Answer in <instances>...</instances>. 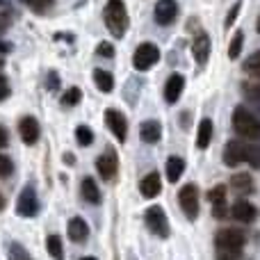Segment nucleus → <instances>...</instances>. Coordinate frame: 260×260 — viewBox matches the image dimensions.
I'll return each instance as SVG.
<instances>
[{"label":"nucleus","mask_w":260,"mask_h":260,"mask_svg":"<svg viewBox=\"0 0 260 260\" xmlns=\"http://www.w3.org/2000/svg\"><path fill=\"white\" fill-rule=\"evenodd\" d=\"M165 171H167V180H169V183H178L183 171H185V160L178 155H171L169 160H167Z\"/></svg>","instance_id":"21"},{"label":"nucleus","mask_w":260,"mask_h":260,"mask_svg":"<svg viewBox=\"0 0 260 260\" xmlns=\"http://www.w3.org/2000/svg\"><path fill=\"white\" fill-rule=\"evenodd\" d=\"M192 55L199 64H206L208 57H210V37L206 32H199L192 41Z\"/></svg>","instance_id":"16"},{"label":"nucleus","mask_w":260,"mask_h":260,"mask_svg":"<svg viewBox=\"0 0 260 260\" xmlns=\"http://www.w3.org/2000/svg\"><path fill=\"white\" fill-rule=\"evenodd\" d=\"M105 123H108V128L112 130V135L119 139V142H126L128 121H126V117H123V112H119V110H114V108L105 110Z\"/></svg>","instance_id":"10"},{"label":"nucleus","mask_w":260,"mask_h":260,"mask_svg":"<svg viewBox=\"0 0 260 260\" xmlns=\"http://www.w3.org/2000/svg\"><path fill=\"white\" fill-rule=\"evenodd\" d=\"M18 135H21L23 144L27 146H35L39 142V135H41V128H39V121L35 117H23L18 121Z\"/></svg>","instance_id":"12"},{"label":"nucleus","mask_w":260,"mask_h":260,"mask_svg":"<svg viewBox=\"0 0 260 260\" xmlns=\"http://www.w3.org/2000/svg\"><path fill=\"white\" fill-rule=\"evenodd\" d=\"M82 101V91H80V87H69L67 91H64V96H62V105H78Z\"/></svg>","instance_id":"27"},{"label":"nucleus","mask_w":260,"mask_h":260,"mask_svg":"<svg viewBox=\"0 0 260 260\" xmlns=\"http://www.w3.org/2000/svg\"><path fill=\"white\" fill-rule=\"evenodd\" d=\"M0 67H3V57H0Z\"/></svg>","instance_id":"44"},{"label":"nucleus","mask_w":260,"mask_h":260,"mask_svg":"<svg viewBox=\"0 0 260 260\" xmlns=\"http://www.w3.org/2000/svg\"><path fill=\"white\" fill-rule=\"evenodd\" d=\"M139 192H142L144 199H153L157 197V194L162 192V178L157 171H151V174H146L142 180H139Z\"/></svg>","instance_id":"14"},{"label":"nucleus","mask_w":260,"mask_h":260,"mask_svg":"<svg viewBox=\"0 0 260 260\" xmlns=\"http://www.w3.org/2000/svg\"><path fill=\"white\" fill-rule=\"evenodd\" d=\"M153 16H155L157 25H171V23L176 21V16H178V5H176V0H157Z\"/></svg>","instance_id":"11"},{"label":"nucleus","mask_w":260,"mask_h":260,"mask_svg":"<svg viewBox=\"0 0 260 260\" xmlns=\"http://www.w3.org/2000/svg\"><path fill=\"white\" fill-rule=\"evenodd\" d=\"M80 194L82 199H85L87 203H91V206H99L101 203V192H99V185H96V180L91 178V176H85L80 183Z\"/></svg>","instance_id":"20"},{"label":"nucleus","mask_w":260,"mask_h":260,"mask_svg":"<svg viewBox=\"0 0 260 260\" xmlns=\"http://www.w3.org/2000/svg\"><path fill=\"white\" fill-rule=\"evenodd\" d=\"M244 94H247L253 103H258V85H244Z\"/></svg>","instance_id":"35"},{"label":"nucleus","mask_w":260,"mask_h":260,"mask_svg":"<svg viewBox=\"0 0 260 260\" xmlns=\"http://www.w3.org/2000/svg\"><path fill=\"white\" fill-rule=\"evenodd\" d=\"M76 142L80 144V146H91L94 144V130H91L89 126H78L76 128Z\"/></svg>","instance_id":"26"},{"label":"nucleus","mask_w":260,"mask_h":260,"mask_svg":"<svg viewBox=\"0 0 260 260\" xmlns=\"http://www.w3.org/2000/svg\"><path fill=\"white\" fill-rule=\"evenodd\" d=\"M64 157H67V165H73V162H76V160H73V155H71V153H67V155H64Z\"/></svg>","instance_id":"40"},{"label":"nucleus","mask_w":260,"mask_h":260,"mask_svg":"<svg viewBox=\"0 0 260 260\" xmlns=\"http://www.w3.org/2000/svg\"><path fill=\"white\" fill-rule=\"evenodd\" d=\"M94 165H96V171L101 174V178L112 180L114 176H117V171H119V157H117V153H114L112 148H108L103 155L96 157Z\"/></svg>","instance_id":"8"},{"label":"nucleus","mask_w":260,"mask_h":260,"mask_svg":"<svg viewBox=\"0 0 260 260\" xmlns=\"http://www.w3.org/2000/svg\"><path fill=\"white\" fill-rule=\"evenodd\" d=\"M3 206H5V199H3V197H0V208H3Z\"/></svg>","instance_id":"42"},{"label":"nucleus","mask_w":260,"mask_h":260,"mask_svg":"<svg viewBox=\"0 0 260 260\" xmlns=\"http://www.w3.org/2000/svg\"><path fill=\"white\" fill-rule=\"evenodd\" d=\"M247 160H249V165H251L253 169H258V165H260V153H258V146H256V144H251Z\"/></svg>","instance_id":"31"},{"label":"nucleus","mask_w":260,"mask_h":260,"mask_svg":"<svg viewBox=\"0 0 260 260\" xmlns=\"http://www.w3.org/2000/svg\"><path fill=\"white\" fill-rule=\"evenodd\" d=\"M9 96V85H7V78L0 76V101H5Z\"/></svg>","instance_id":"36"},{"label":"nucleus","mask_w":260,"mask_h":260,"mask_svg":"<svg viewBox=\"0 0 260 260\" xmlns=\"http://www.w3.org/2000/svg\"><path fill=\"white\" fill-rule=\"evenodd\" d=\"M178 203H180V208H183L187 219H197V215H199V189H197V185H192V183L185 185V187L178 192Z\"/></svg>","instance_id":"7"},{"label":"nucleus","mask_w":260,"mask_h":260,"mask_svg":"<svg viewBox=\"0 0 260 260\" xmlns=\"http://www.w3.org/2000/svg\"><path fill=\"white\" fill-rule=\"evenodd\" d=\"M12 160H9L7 155H0V176H9L12 174Z\"/></svg>","instance_id":"32"},{"label":"nucleus","mask_w":260,"mask_h":260,"mask_svg":"<svg viewBox=\"0 0 260 260\" xmlns=\"http://www.w3.org/2000/svg\"><path fill=\"white\" fill-rule=\"evenodd\" d=\"M67 233L73 242L82 244V242H87V238H89V224H87L82 217H73V219H69Z\"/></svg>","instance_id":"15"},{"label":"nucleus","mask_w":260,"mask_h":260,"mask_svg":"<svg viewBox=\"0 0 260 260\" xmlns=\"http://www.w3.org/2000/svg\"><path fill=\"white\" fill-rule=\"evenodd\" d=\"M46 87H48L50 91L57 89V73H55V71H50V73H48V85H46Z\"/></svg>","instance_id":"37"},{"label":"nucleus","mask_w":260,"mask_h":260,"mask_svg":"<svg viewBox=\"0 0 260 260\" xmlns=\"http://www.w3.org/2000/svg\"><path fill=\"white\" fill-rule=\"evenodd\" d=\"M251 176H247V174H238V176H233V180H231V187L233 189H238L240 194H247V192H251Z\"/></svg>","instance_id":"25"},{"label":"nucleus","mask_w":260,"mask_h":260,"mask_svg":"<svg viewBox=\"0 0 260 260\" xmlns=\"http://www.w3.org/2000/svg\"><path fill=\"white\" fill-rule=\"evenodd\" d=\"M256 206L249 201H238L233 208H231V215L235 217L238 221H242V224H249V221L256 219Z\"/></svg>","instance_id":"19"},{"label":"nucleus","mask_w":260,"mask_h":260,"mask_svg":"<svg viewBox=\"0 0 260 260\" xmlns=\"http://www.w3.org/2000/svg\"><path fill=\"white\" fill-rule=\"evenodd\" d=\"M7 144H9V135H7V130L0 126V148H5Z\"/></svg>","instance_id":"38"},{"label":"nucleus","mask_w":260,"mask_h":260,"mask_svg":"<svg viewBox=\"0 0 260 260\" xmlns=\"http://www.w3.org/2000/svg\"><path fill=\"white\" fill-rule=\"evenodd\" d=\"M157 59H160V48L151 41H144V44L137 46V50L133 55V67L137 71H148L153 64H157Z\"/></svg>","instance_id":"4"},{"label":"nucleus","mask_w":260,"mask_h":260,"mask_svg":"<svg viewBox=\"0 0 260 260\" xmlns=\"http://www.w3.org/2000/svg\"><path fill=\"white\" fill-rule=\"evenodd\" d=\"M212 133H215L212 119H208V117L201 119V123H199V133H197V146H199V148H208V146H210Z\"/></svg>","instance_id":"22"},{"label":"nucleus","mask_w":260,"mask_h":260,"mask_svg":"<svg viewBox=\"0 0 260 260\" xmlns=\"http://www.w3.org/2000/svg\"><path fill=\"white\" fill-rule=\"evenodd\" d=\"M242 41H244V35H242V32H235L233 39H231V46H229V57H231V59H238V57H240V50H242Z\"/></svg>","instance_id":"28"},{"label":"nucleus","mask_w":260,"mask_h":260,"mask_svg":"<svg viewBox=\"0 0 260 260\" xmlns=\"http://www.w3.org/2000/svg\"><path fill=\"white\" fill-rule=\"evenodd\" d=\"M240 7H242V3H235L233 5V9H231V14H229V18H226V27H231L235 23V18H238V12H240Z\"/></svg>","instance_id":"33"},{"label":"nucleus","mask_w":260,"mask_h":260,"mask_svg":"<svg viewBox=\"0 0 260 260\" xmlns=\"http://www.w3.org/2000/svg\"><path fill=\"white\" fill-rule=\"evenodd\" d=\"M144 219H146V226H148V231H151L153 235H157V238H162V240H167L169 238V219H167V215H165V210H162L160 206H151L146 210V215H144Z\"/></svg>","instance_id":"5"},{"label":"nucleus","mask_w":260,"mask_h":260,"mask_svg":"<svg viewBox=\"0 0 260 260\" xmlns=\"http://www.w3.org/2000/svg\"><path fill=\"white\" fill-rule=\"evenodd\" d=\"M99 55H103V57H112V55H114L112 44H108V41H103V44L99 46Z\"/></svg>","instance_id":"34"},{"label":"nucleus","mask_w":260,"mask_h":260,"mask_svg":"<svg viewBox=\"0 0 260 260\" xmlns=\"http://www.w3.org/2000/svg\"><path fill=\"white\" fill-rule=\"evenodd\" d=\"M247 242V235L240 229H221L215 238V244L219 251H231V253H240Z\"/></svg>","instance_id":"3"},{"label":"nucleus","mask_w":260,"mask_h":260,"mask_svg":"<svg viewBox=\"0 0 260 260\" xmlns=\"http://www.w3.org/2000/svg\"><path fill=\"white\" fill-rule=\"evenodd\" d=\"M233 128H235V133L242 135V137H247V139H258V135H260L258 117L251 112V110L244 108V105L235 108V112H233Z\"/></svg>","instance_id":"2"},{"label":"nucleus","mask_w":260,"mask_h":260,"mask_svg":"<svg viewBox=\"0 0 260 260\" xmlns=\"http://www.w3.org/2000/svg\"><path fill=\"white\" fill-rule=\"evenodd\" d=\"M183 89H185V78L180 76V73H174V76H169V80H167V85H165V101L169 105H174L176 101L180 99Z\"/></svg>","instance_id":"18"},{"label":"nucleus","mask_w":260,"mask_h":260,"mask_svg":"<svg viewBox=\"0 0 260 260\" xmlns=\"http://www.w3.org/2000/svg\"><path fill=\"white\" fill-rule=\"evenodd\" d=\"M94 82L96 87H99L103 94H110V91L114 89V78L110 71H103V69H96L94 71Z\"/></svg>","instance_id":"23"},{"label":"nucleus","mask_w":260,"mask_h":260,"mask_svg":"<svg viewBox=\"0 0 260 260\" xmlns=\"http://www.w3.org/2000/svg\"><path fill=\"white\" fill-rule=\"evenodd\" d=\"M103 18H105L108 30L112 32L114 37H123V35H126V30L130 25V18H128V12H126L123 0H108L105 12H103Z\"/></svg>","instance_id":"1"},{"label":"nucleus","mask_w":260,"mask_h":260,"mask_svg":"<svg viewBox=\"0 0 260 260\" xmlns=\"http://www.w3.org/2000/svg\"><path fill=\"white\" fill-rule=\"evenodd\" d=\"M80 260H96V258H91V256H85V258H80Z\"/></svg>","instance_id":"41"},{"label":"nucleus","mask_w":260,"mask_h":260,"mask_svg":"<svg viewBox=\"0 0 260 260\" xmlns=\"http://www.w3.org/2000/svg\"><path fill=\"white\" fill-rule=\"evenodd\" d=\"M249 148H251V144H249V142H240V139H233V142H229V144H226V148H224V162H226L229 167L240 165V162L247 160Z\"/></svg>","instance_id":"9"},{"label":"nucleus","mask_w":260,"mask_h":260,"mask_svg":"<svg viewBox=\"0 0 260 260\" xmlns=\"http://www.w3.org/2000/svg\"><path fill=\"white\" fill-rule=\"evenodd\" d=\"M208 201L212 203V210H215L217 219H224L229 215V208H226V187L224 185H217L208 192Z\"/></svg>","instance_id":"13"},{"label":"nucleus","mask_w":260,"mask_h":260,"mask_svg":"<svg viewBox=\"0 0 260 260\" xmlns=\"http://www.w3.org/2000/svg\"><path fill=\"white\" fill-rule=\"evenodd\" d=\"M39 212V199H37V192L32 185H25L18 194V201H16V215L18 217H37Z\"/></svg>","instance_id":"6"},{"label":"nucleus","mask_w":260,"mask_h":260,"mask_svg":"<svg viewBox=\"0 0 260 260\" xmlns=\"http://www.w3.org/2000/svg\"><path fill=\"white\" fill-rule=\"evenodd\" d=\"M9 53V44H5V41H0V55Z\"/></svg>","instance_id":"39"},{"label":"nucleus","mask_w":260,"mask_h":260,"mask_svg":"<svg viewBox=\"0 0 260 260\" xmlns=\"http://www.w3.org/2000/svg\"><path fill=\"white\" fill-rule=\"evenodd\" d=\"M139 137L146 144H157L162 139V123L155 121V119H146L139 126Z\"/></svg>","instance_id":"17"},{"label":"nucleus","mask_w":260,"mask_h":260,"mask_svg":"<svg viewBox=\"0 0 260 260\" xmlns=\"http://www.w3.org/2000/svg\"><path fill=\"white\" fill-rule=\"evenodd\" d=\"M46 249H48L50 258L53 260H64V247H62V238H59L57 233L48 235L46 238Z\"/></svg>","instance_id":"24"},{"label":"nucleus","mask_w":260,"mask_h":260,"mask_svg":"<svg viewBox=\"0 0 260 260\" xmlns=\"http://www.w3.org/2000/svg\"><path fill=\"white\" fill-rule=\"evenodd\" d=\"M3 30H5V23H3V21H0V32H3Z\"/></svg>","instance_id":"43"},{"label":"nucleus","mask_w":260,"mask_h":260,"mask_svg":"<svg viewBox=\"0 0 260 260\" xmlns=\"http://www.w3.org/2000/svg\"><path fill=\"white\" fill-rule=\"evenodd\" d=\"M244 69H247V71L251 73V76H258V73H260V55H258V53H253L251 57L247 59V64H244Z\"/></svg>","instance_id":"30"},{"label":"nucleus","mask_w":260,"mask_h":260,"mask_svg":"<svg viewBox=\"0 0 260 260\" xmlns=\"http://www.w3.org/2000/svg\"><path fill=\"white\" fill-rule=\"evenodd\" d=\"M23 3H25L30 9H35V12H39V14H41V12H46V9L53 7L55 0H23Z\"/></svg>","instance_id":"29"}]
</instances>
